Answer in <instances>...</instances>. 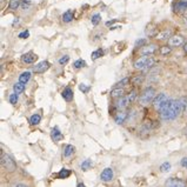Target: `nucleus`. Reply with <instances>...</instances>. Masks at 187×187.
Instances as JSON below:
<instances>
[{
	"mask_svg": "<svg viewBox=\"0 0 187 187\" xmlns=\"http://www.w3.org/2000/svg\"><path fill=\"white\" fill-rule=\"evenodd\" d=\"M182 111H184V102L181 99L180 100L169 99L168 102L160 109V118L166 121L174 120L181 114Z\"/></svg>",
	"mask_w": 187,
	"mask_h": 187,
	"instance_id": "1",
	"label": "nucleus"
},
{
	"mask_svg": "<svg viewBox=\"0 0 187 187\" xmlns=\"http://www.w3.org/2000/svg\"><path fill=\"white\" fill-rule=\"evenodd\" d=\"M155 93L157 92H155L154 87H147V88H145L143 91V93L140 94V97H139V104L144 107L148 106L152 101L154 100V98H155V95H157Z\"/></svg>",
	"mask_w": 187,
	"mask_h": 187,
	"instance_id": "2",
	"label": "nucleus"
},
{
	"mask_svg": "<svg viewBox=\"0 0 187 187\" xmlns=\"http://www.w3.org/2000/svg\"><path fill=\"white\" fill-rule=\"evenodd\" d=\"M154 64V59L150 55H144L141 58L137 59L134 61V68L135 70H146L148 67H152Z\"/></svg>",
	"mask_w": 187,
	"mask_h": 187,
	"instance_id": "3",
	"label": "nucleus"
},
{
	"mask_svg": "<svg viewBox=\"0 0 187 187\" xmlns=\"http://www.w3.org/2000/svg\"><path fill=\"white\" fill-rule=\"evenodd\" d=\"M0 162H1V166L6 169V171H9V172H14L17 169L16 161L13 160L9 154H6V153H1V155H0Z\"/></svg>",
	"mask_w": 187,
	"mask_h": 187,
	"instance_id": "4",
	"label": "nucleus"
},
{
	"mask_svg": "<svg viewBox=\"0 0 187 187\" xmlns=\"http://www.w3.org/2000/svg\"><path fill=\"white\" fill-rule=\"evenodd\" d=\"M168 100H169V98L165 94V93H160V94L155 95V98L153 100V107H154V109L160 111L161 108L168 102Z\"/></svg>",
	"mask_w": 187,
	"mask_h": 187,
	"instance_id": "5",
	"label": "nucleus"
},
{
	"mask_svg": "<svg viewBox=\"0 0 187 187\" xmlns=\"http://www.w3.org/2000/svg\"><path fill=\"white\" fill-rule=\"evenodd\" d=\"M132 102L130 101V99L127 98V95L126 97H121V98H118V100L116 101V107L119 109V111H124L126 109L127 107L130 106Z\"/></svg>",
	"mask_w": 187,
	"mask_h": 187,
	"instance_id": "6",
	"label": "nucleus"
},
{
	"mask_svg": "<svg viewBox=\"0 0 187 187\" xmlns=\"http://www.w3.org/2000/svg\"><path fill=\"white\" fill-rule=\"evenodd\" d=\"M36 59H38V55L36 53H33V52H31V51L21 55V61L24 64H27V65L34 64L36 61Z\"/></svg>",
	"mask_w": 187,
	"mask_h": 187,
	"instance_id": "7",
	"label": "nucleus"
},
{
	"mask_svg": "<svg viewBox=\"0 0 187 187\" xmlns=\"http://www.w3.org/2000/svg\"><path fill=\"white\" fill-rule=\"evenodd\" d=\"M100 178H101V180H102L104 182H109V181H112L113 178H114L113 169L112 168H105L102 172H101Z\"/></svg>",
	"mask_w": 187,
	"mask_h": 187,
	"instance_id": "8",
	"label": "nucleus"
},
{
	"mask_svg": "<svg viewBox=\"0 0 187 187\" xmlns=\"http://www.w3.org/2000/svg\"><path fill=\"white\" fill-rule=\"evenodd\" d=\"M166 186H171V187H184L187 185L186 181H184V180H181V179H178V178H169L167 181H166V184H165Z\"/></svg>",
	"mask_w": 187,
	"mask_h": 187,
	"instance_id": "9",
	"label": "nucleus"
},
{
	"mask_svg": "<svg viewBox=\"0 0 187 187\" xmlns=\"http://www.w3.org/2000/svg\"><path fill=\"white\" fill-rule=\"evenodd\" d=\"M50 67H51V64L48 61H41L39 64H36V66H34L33 71L38 73V74H41V73H45Z\"/></svg>",
	"mask_w": 187,
	"mask_h": 187,
	"instance_id": "10",
	"label": "nucleus"
},
{
	"mask_svg": "<svg viewBox=\"0 0 187 187\" xmlns=\"http://www.w3.org/2000/svg\"><path fill=\"white\" fill-rule=\"evenodd\" d=\"M184 41H185V39H184V36H172L168 39V44L171 47H178V46H181V45L184 44Z\"/></svg>",
	"mask_w": 187,
	"mask_h": 187,
	"instance_id": "11",
	"label": "nucleus"
},
{
	"mask_svg": "<svg viewBox=\"0 0 187 187\" xmlns=\"http://www.w3.org/2000/svg\"><path fill=\"white\" fill-rule=\"evenodd\" d=\"M172 36H173V31H172V29H164V31H161V32H158V34L155 36V38H157L158 40H160V41H166V40H168Z\"/></svg>",
	"mask_w": 187,
	"mask_h": 187,
	"instance_id": "12",
	"label": "nucleus"
},
{
	"mask_svg": "<svg viewBox=\"0 0 187 187\" xmlns=\"http://www.w3.org/2000/svg\"><path fill=\"white\" fill-rule=\"evenodd\" d=\"M174 12L177 13H186L187 12V1H179L175 2L174 6H173Z\"/></svg>",
	"mask_w": 187,
	"mask_h": 187,
	"instance_id": "13",
	"label": "nucleus"
},
{
	"mask_svg": "<svg viewBox=\"0 0 187 187\" xmlns=\"http://www.w3.org/2000/svg\"><path fill=\"white\" fill-rule=\"evenodd\" d=\"M127 118H128V114H127L125 111H120V112L116 113V116H114V121H116L118 125H123L126 123Z\"/></svg>",
	"mask_w": 187,
	"mask_h": 187,
	"instance_id": "14",
	"label": "nucleus"
},
{
	"mask_svg": "<svg viewBox=\"0 0 187 187\" xmlns=\"http://www.w3.org/2000/svg\"><path fill=\"white\" fill-rule=\"evenodd\" d=\"M51 138H52L53 141L57 143V141H60L64 139V134L60 132V130L58 127H53L52 131H51Z\"/></svg>",
	"mask_w": 187,
	"mask_h": 187,
	"instance_id": "15",
	"label": "nucleus"
},
{
	"mask_svg": "<svg viewBox=\"0 0 187 187\" xmlns=\"http://www.w3.org/2000/svg\"><path fill=\"white\" fill-rule=\"evenodd\" d=\"M74 153H75V147L73 145H65L64 146V152H62L64 158H71Z\"/></svg>",
	"mask_w": 187,
	"mask_h": 187,
	"instance_id": "16",
	"label": "nucleus"
},
{
	"mask_svg": "<svg viewBox=\"0 0 187 187\" xmlns=\"http://www.w3.org/2000/svg\"><path fill=\"white\" fill-rule=\"evenodd\" d=\"M140 53L144 54V55H150V54H153L155 51H157V46L155 45H147V46H143L140 47Z\"/></svg>",
	"mask_w": 187,
	"mask_h": 187,
	"instance_id": "17",
	"label": "nucleus"
},
{
	"mask_svg": "<svg viewBox=\"0 0 187 187\" xmlns=\"http://www.w3.org/2000/svg\"><path fill=\"white\" fill-rule=\"evenodd\" d=\"M62 98H64V100L65 101H67V102H71L72 100H73V98H74V94H73V91H72L70 87H66V88L62 91L61 93Z\"/></svg>",
	"mask_w": 187,
	"mask_h": 187,
	"instance_id": "18",
	"label": "nucleus"
},
{
	"mask_svg": "<svg viewBox=\"0 0 187 187\" xmlns=\"http://www.w3.org/2000/svg\"><path fill=\"white\" fill-rule=\"evenodd\" d=\"M130 80H131V84L134 86H140L145 80V75L144 74H135L132 78H130Z\"/></svg>",
	"mask_w": 187,
	"mask_h": 187,
	"instance_id": "19",
	"label": "nucleus"
},
{
	"mask_svg": "<svg viewBox=\"0 0 187 187\" xmlns=\"http://www.w3.org/2000/svg\"><path fill=\"white\" fill-rule=\"evenodd\" d=\"M111 95L112 98H121L125 95V89L124 87H114V88L111 91Z\"/></svg>",
	"mask_w": 187,
	"mask_h": 187,
	"instance_id": "20",
	"label": "nucleus"
},
{
	"mask_svg": "<svg viewBox=\"0 0 187 187\" xmlns=\"http://www.w3.org/2000/svg\"><path fill=\"white\" fill-rule=\"evenodd\" d=\"M73 19H74V12L71 11V9L66 11V12L62 14V21H64V23H71Z\"/></svg>",
	"mask_w": 187,
	"mask_h": 187,
	"instance_id": "21",
	"label": "nucleus"
},
{
	"mask_svg": "<svg viewBox=\"0 0 187 187\" xmlns=\"http://www.w3.org/2000/svg\"><path fill=\"white\" fill-rule=\"evenodd\" d=\"M26 84H24V82H17V84H14V86H13V91L17 93V94H21L24 91H25V88H26V86H25Z\"/></svg>",
	"mask_w": 187,
	"mask_h": 187,
	"instance_id": "22",
	"label": "nucleus"
},
{
	"mask_svg": "<svg viewBox=\"0 0 187 187\" xmlns=\"http://www.w3.org/2000/svg\"><path fill=\"white\" fill-rule=\"evenodd\" d=\"M31 77H32V74H31V72L29 71L24 72V73H21V74L19 75V81H20V82H24V84H27L28 81L31 80Z\"/></svg>",
	"mask_w": 187,
	"mask_h": 187,
	"instance_id": "23",
	"label": "nucleus"
},
{
	"mask_svg": "<svg viewBox=\"0 0 187 187\" xmlns=\"http://www.w3.org/2000/svg\"><path fill=\"white\" fill-rule=\"evenodd\" d=\"M72 174V171L71 169H66V168H62L57 175H55V178H58V179H66V178H68L70 175Z\"/></svg>",
	"mask_w": 187,
	"mask_h": 187,
	"instance_id": "24",
	"label": "nucleus"
},
{
	"mask_svg": "<svg viewBox=\"0 0 187 187\" xmlns=\"http://www.w3.org/2000/svg\"><path fill=\"white\" fill-rule=\"evenodd\" d=\"M93 161L92 160H89V159H87V160H84L80 164V169L81 171H88V169H91L92 167H93Z\"/></svg>",
	"mask_w": 187,
	"mask_h": 187,
	"instance_id": "25",
	"label": "nucleus"
},
{
	"mask_svg": "<svg viewBox=\"0 0 187 187\" xmlns=\"http://www.w3.org/2000/svg\"><path fill=\"white\" fill-rule=\"evenodd\" d=\"M104 54H105V51H104L102 48H98V50H95V51L92 52V54H91V59H92V60H97L99 58H102Z\"/></svg>",
	"mask_w": 187,
	"mask_h": 187,
	"instance_id": "26",
	"label": "nucleus"
},
{
	"mask_svg": "<svg viewBox=\"0 0 187 187\" xmlns=\"http://www.w3.org/2000/svg\"><path fill=\"white\" fill-rule=\"evenodd\" d=\"M40 121H41V116L39 113H36V114H33V116L29 118V124L33 125V126L40 124Z\"/></svg>",
	"mask_w": 187,
	"mask_h": 187,
	"instance_id": "27",
	"label": "nucleus"
},
{
	"mask_svg": "<svg viewBox=\"0 0 187 187\" xmlns=\"http://www.w3.org/2000/svg\"><path fill=\"white\" fill-rule=\"evenodd\" d=\"M20 5H21V0H11L9 4V9L16 11L18 9V7H20Z\"/></svg>",
	"mask_w": 187,
	"mask_h": 187,
	"instance_id": "28",
	"label": "nucleus"
},
{
	"mask_svg": "<svg viewBox=\"0 0 187 187\" xmlns=\"http://www.w3.org/2000/svg\"><path fill=\"white\" fill-rule=\"evenodd\" d=\"M85 66H86V61L82 60V59H78V60H75L74 64H73V67L77 68V70H80V68L85 67Z\"/></svg>",
	"mask_w": 187,
	"mask_h": 187,
	"instance_id": "29",
	"label": "nucleus"
},
{
	"mask_svg": "<svg viewBox=\"0 0 187 187\" xmlns=\"http://www.w3.org/2000/svg\"><path fill=\"white\" fill-rule=\"evenodd\" d=\"M91 21H92V25L93 26H97V25H99L100 24V21H101V16L100 14H93L92 16V18H91Z\"/></svg>",
	"mask_w": 187,
	"mask_h": 187,
	"instance_id": "30",
	"label": "nucleus"
},
{
	"mask_svg": "<svg viewBox=\"0 0 187 187\" xmlns=\"http://www.w3.org/2000/svg\"><path fill=\"white\" fill-rule=\"evenodd\" d=\"M128 82H131L130 78H124L121 81L116 82V85H114V87H125V86H127V84H128Z\"/></svg>",
	"mask_w": 187,
	"mask_h": 187,
	"instance_id": "31",
	"label": "nucleus"
},
{
	"mask_svg": "<svg viewBox=\"0 0 187 187\" xmlns=\"http://www.w3.org/2000/svg\"><path fill=\"white\" fill-rule=\"evenodd\" d=\"M9 100L12 105H17V104H18V94L14 92L13 94H11L9 97Z\"/></svg>",
	"mask_w": 187,
	"mask_h": 187,
	"instance_id": "32",
	"label": "nucleus"
},
{
	"mask_svg": "<svg viewBox=\"0 0 187 187\" xmlns=\"http://www.w3.org/2000/svg\"><path fill=\"white\" fill-rule=\"evenodd\" d=\"M31 6V1L29 0H21V5H20V9L23 11H26V9H29Z\"/></svg>",
	"mask_w": 187,
	"mask_h": 187,
	"instance_id": "33",
	"label": "nucleus"
},
{
	"mask_svg": "<svg viewBox=\"0 0 187 187\" xmlns=\"http://www.w3.org/2000/svg\"><path fill=\"white\" fill-rule=\"evenodd\" d=\"M171 51H172V48L169 46H162V47H160L161 55H168L171 53Z\"/></svg>",
	"mask_w": 187,
	"mask_h": 187,
	"instance_id": "34",
	"label": "nucleus"
},
{
	"mask_svg": "<svg viewBox=\"0 0 187 187\" xmlns=\"http://www.w3.org/2000/svg\"><path fill=\"white\" fill-rule=\"evenodd\" d=\"M169 168H171V164H169V162H164V164L160 166V171L162 172V173L168 172Z\"/></svg>",
	"mask_w": 187,
	"mask_h": 187,
	"instance_id": "35",
	"label": "nucleus"
},
{
	"mask_svg": "<svg viewBox=\"0 0 187 187\" xmlns=\"http://www.w3.org/2000/svg\"><path fill=\"white\" fill-rule=\"evenodd\" d=\"M68 61H70V57H68V55H62L61 58L59 59V64H60L61 66H65Z\"/></svg>",
	"mask_w": 187,
	"mask_h": 187,
	"instance_id": "36",
	"label": "nucleus"
},
{
	"mask_svg": "<svg viewBox=\"0 0 187 187\" xmlns=\"http://www.w3.org/2000/svg\"><path fill=\"white\" fill-rule=\"evenodd\" d=\"M79 89H80L82 93H85V94H86V93H88L89 91H91V87H89V86H87V85L80 84V85H79Z\"/></svg>",
	"mask_w": 187,
	"mask_h": 187,
	"instance_id": "37",
	"label": "nucleus"
},
{
	"mask_svg": "<svg viewBox=\"0 0 187 187\" xmlns=\"http://www.w3.org/2000/svg\"><path fill=\"white\" fill-rule=\"evenodd\" d=\"M137 94H138L137 91H132V92H130V93L127 94V98L130 99L131 102H133L134 100H135V98H137Z\"/></svg>",
	"mask_w": 187,
	"mask_h": 187,
	"instance_id": "38",
	"label": "nucleus"
},
{
	"mask_svg": "<svg viewBox=\"0 0 187 187\" xmlns=\"http://www.w3.org/2000/svg\"><path fill=\"white\" fill-rule=\"evenodd\" d=\"M28 36H29V32L28 31H24V32H21V33H19V38L20 39H25V38H28Z\"/></svg>",
	"mask_w": 187,
	"mask_h": 187,
	"instance_id": "39",
	"label": "nucleus"
},
{
	"mask_svg": "<svg viewBox=\"0 0 187 187\" xmlns=\"http://www.w3.org/2000/svg\"><path fill=\"white\" fill-rule=\"evenodd\" d=\"M180 165H181L184 168H187V157H185V158H182V159H181V161H180Z\"/></svg>",
	"mask_w": 187,
	"mask_h": 187,
	"instance_id": "40",
	"label": "nucleus"
},
{
	"mask_svg": "<svg viewBox=\"0 0 187 187\" xmlns=\"http://www.w3.org/2000/svg\"><path fill=\"white\" fill-rule=\"evenodd\" d=\"M145 44H146V39H141V40H138V41L135 43V46L138 47V46L140 45V46L143 47V46H144V45H145Z\"/></svg>",
	"mask_w": 187,
	"mask_h": 187,
	"instance_id": "41",
	"label": "nucleus"
},
{
	"mask_svg": "<svg viewBox=\"0 0 187 187\" xmlns=\"http://www.w3.org/2000/svg\"><path fill=\"white\" fill-rule=\"evenodd\" d=\"M181 100L184 102V112H185V114L187 116V99H181Z\"/></svg>",
	"mask_w": 187,
	"mask_h": 187,
	"instance_id": "42",
	"label": "nucleus"
},
{
	"mask_svg": "<svg viewBox=\"0 0 187 187\" xmlns=\"http://www.w3.org/2000/svg\"><path fill=\"white\" fill-rule=\"evenodd\" d=\"M118 20H112V21H107L106 23V26H111L112 24H114V23H116Z\"/></svg>",
	"mask_w": 187,
	"mask_h": 187,
	"instance_id": "43",
	"label": "nucleus"
},
{
	"mask_svg": "<svg viewBox=\"0 0 187 187\" xmlns=\"http://www.w3.org/2000/svg\"><path fill=\"white\" fill-rule=\"evenodd\" d=\"M182 21H184V24H185V25H186V26H187V14H186V16H185V17H184V19H182Z\"/></svg>",
	"mask_w": 187,
	"mask_h": 187,
	"instance_id": "44",
	"label": "nucleus"
},
{
	"mask_svg": "<svg viewBox=\"0 0 187 187\" xmlns=\"http://www.w3.org/2000/svg\"><path fill=\"white\" fill-rule=\"evenodd\" d=\"M14 186H26V185H25V184H20V182H18V184H16V185H14Z\"/></svg>",
	"mask_w": 187,
	"mask_h": 187,
	"instance_id": "45",
	"label": "nucleus"
},
{
	"mask_svg": "<svg viewBox=\"0 0 187 187\" xmlns=\"http://www.w3.org/2000/svg\"><path fill=\"white\" fill-rule=\"evenodd\" d=\"M184 51L187 53V43H185V45H184Z\"/></svg>",
	"mask_w": 187,
	"mask_h": 187,
	"instance_id": "46",
	"label": "nucleus"
},
{
	"mask_svg": "<svg viewBox=\"0 0 187 187\" xmlns=\"http://www.w3.org/2000/svg\"><path fill=\"white\" fill-rule=\"evenodd\" d=\"M78 186H79V187H84L85 185H84V184H81V182H80V184H78Z\"/></svg>",
	"mask_w": 187,
	"mask_h": 187,
	"instance_id": "47",
	"label": "nucleus"
}]
</instances>
